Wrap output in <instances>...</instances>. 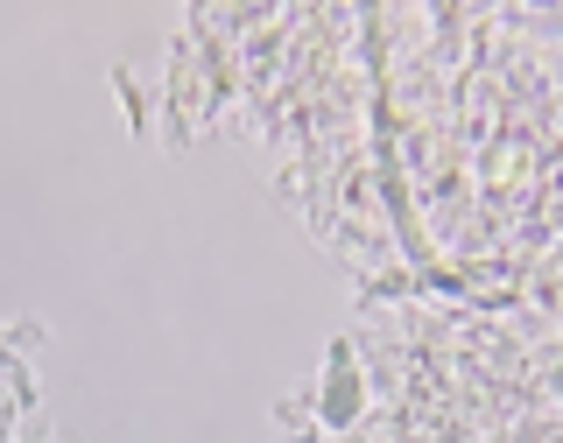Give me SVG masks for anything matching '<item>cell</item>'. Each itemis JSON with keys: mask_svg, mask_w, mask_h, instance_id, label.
Segmentation results:
<instances>
[{"mask_svg": "<svg viewBox=\"0 0 563 443\" xmlns=\"http://www.w3.org/2000/svg\"><path fill=\"white\" fill-rule=\"evenodd\" d=\"M324 416H331V422H352V416H360V380H352V366H339V374H331Z\"/></svg>", "mask_w": 563, "mask_h": 443, "instance_id": "obj_1", "label": "cell"}]
</instances>
